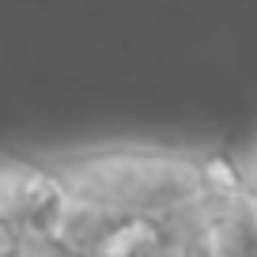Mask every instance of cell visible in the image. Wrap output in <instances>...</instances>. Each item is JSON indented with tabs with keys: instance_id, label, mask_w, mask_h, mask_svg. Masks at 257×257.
<instances>
[{
	"instance_id": "cell-1",
	"label": "cell",
	"mask_w": 257,
	"mask_h": 257,
	"mask_svg": "<svg viewBox=\"0 0 257 257\" xmlns=\"http://www.w3.org/2000/svg\"><path fill=\"white\" fill-rule=\"evenodd\" d=\"M68 193L61 170L0 155V257H42L64 234Z\"/></svg>"
}]
</instances>
